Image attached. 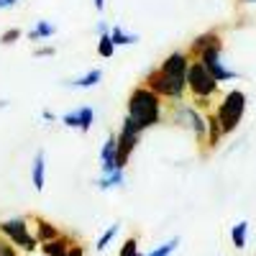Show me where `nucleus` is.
Here are the masks:
<instances>
[{
    "mask_svg": "<svg viewBox=\"0 0 256 256\" xmlns=\"http://www.w3.org/2000/svg\"><path fill=\"white\" fill-rule=\"evenodd\" d=\"M72 246H74V244H72V238H70V236H64V233H62L59 238H54V241H46V244H41L38 248H41V254H44V256H67Z\"/></svg>",
    "mask_w": 256,
    "mask_h": 256,
    "instance_id": "nucleus-8",
    "label": "nucleus"
},
{
    "mask_svg": "<svg viewBox=\"0 0 256 256\" xmlns=\"http://www.w3.org/2000/svg\"><path fill=\"white\" fill-rule=\"evenodd\" d=\"M0 256H18V248L10 241H6L3 236H0Z\"/></svg>",
    "mask_w": 256,
    "mask_h": 256,
    "instance_id": "nucleus-24",
    "label": "nucleus"
},
{
    "mask_svg": "<svg viewBox=\"0 0 256 256\" xmlns=\"http://www.w3.org/2000/svg\"><path fill=\"white\" fill-rule=\"evenodd\" d=\"M187 70H190L187 54L174 52V54H169L162 62L159 70H154L152 74L146 77V88L152 92H156V95L180 100L184 95V90H187Z\"/></svg>",
    "mask_w": 256,
    "mask_h": 256,
    "instance_id": "nucleus-1",
    "label": "nucleus"
},
{
    "mask_svg": "<svg viewBox=\"0 0 256 256\" xmlns=\"http://www.w3.org/2000/svg\"><path fill=\"white\" fill-rule=\"evenodd\" d=\"M138 134H141V128L131 118H126L123 120V131L118 136V148H116V166L118 169H123L128 164V156H131V152L138 144Z\"/></svg>",
    "mask_w": 256,
    "mask_h": 256,
    "instance_id": "nucleus-7",
    "label": "nucleus"
},
{
    "mask_svg": "<svg viewBox=\"0 0 256 256\" xmlns=\"http://www.w3.org/2000/svg\"><path fill=\"white\" fill-rule=\"evenodd\" d=\"M54 26L52 24H46V20H38V24H36V28L28 34V38L31 41H41V38H49V36H54Z\"/></svg>",
    "mask_w": 256,
    "mask_h": 256,
    "instance_id": "nucleus-15",
    "label": "nucleus"
},
{
    "mask_svg": "<svg viewBox=\"0 0 256 256\" xmlns=\"http://www.w3.org/2000/svg\"><path fill=\"white\" fill-rule=\"evenodd\" d=\"M244 110H246V95L241 90H230L223 102H220V108L216 113L220 128H223V134H230V131H236L241 118H244Z\"/></svg>",
    "mask_w": 256,
    "mask_h": 256,
    "instance_id": "nucleus-3",
    "label": "nucleus"
},
{
    "mask_svg": "<svg viewBox=\"0 0 256 256\" xmlns=\"http://www.w3.org/2000/svg\"><path fill=\"white\" fill-rule=\"evenodd\" d=\"M44 169H46V159H44V152H38V154H36V159H34V172H31L36 192L44 190Z\"/></svg>",
    "mask_w": 256,
    "mask_h": 256,
    "instance_id": "nucleus-12",
    "label": "nucleus"
},
{
    "mask_svg": "<svg viewBox=\"0 0 256 256\" xmlns=\"http://www.w3.org/2000/svg\"><path fill=\"white\" fill-rule=\"evenodd\" d=\"M220 49H223V41H220V36L216 34V38H212L205 49H200V52H198V54H200V59H198V62H200L202 67H205V70L212 74V80H216V82H228V80H236L238 74L233 72V70H228L226 64L220 62Z\"/></svg>",
    "mask_w": 256,
    "mask_h": 256,
    "instance_id": "nucleus-4",
    "label": "nucleus"
},
{
    "mask_svg": "<svg viewBox=\"0 0 256 256\" xmlns=\"http://www.w3.org/2000/svg\"><path fill=\"white\" fill-rule=\"evenodd\" d=\"M113 52H116V44H113V38H110V31H108V26L105 24H100V41H98V54L100 56H113Z\"/></svg>",
    "mask_w": 256,
    "mask_h": 256,
    "instance_id": "nucleus-11",
    "label": "nucleus"
},
{
    "mask_svg": "<svg viewBox=\"0 0 256 256\" xmlns=\"http://www.w3.org/2000/svg\"><path fill=\"white\" fill-rule=\"evenodd\" d=\"M120 182H123V169H118V172H113V174H102L98 187L100 190H110V187H118Z\"/></svg>",
    "mask_w": 256,
    "mask_h": 256,
    "instance_id": "nucleus-17",
    "label": "nucleus"
},
{
    "mask_svg": "<svg viewBox=\"0 0 256 256\" xmlns=\"http://www.w3.org/2000/svg\"><path fill=\"white\" fill-rule=\"evenodd\" d=\"M18 0H0V8H10V6H16Z\"/></svg>",
    "mask_w": 256,
    "mask_h": 256,
    "instance_id": "nucleus-28",
    "label": "nucleus"
},
{
    "mask_svg": "<svg viewBox=\"0 0 256 256\" xmlns=\"http://www.w3.org/2000/svg\"><path fill=\"white\" fill-rule=\"evenodd\" d=\"M110 38H113L116 46H128V44H136V41H138V36L126 34L120 26H113V28H110Z\"/></svg>",
    "mask_w": 256,
    "mask_h": 256,
    "instance_id": "nucleus-14",
    "label": "nucleus"
},
{
    "mask_svg": "<svg viewBox=\"0 0 256 256\" xmlns=\"http://www.w3.org/2000/svg\"><path fill=\"white\" fill-rule=\"evenodd\" d=\"M246 238H248V223L246 220H241V223H236L230 228V241H233V246H236L238 251L246 248Z\"/></svg>",
    "mask_w": 256,
    "mask_h": 256,
    "instance_id": "nucleus-13",
    "label": "nucleus"
},
{
    "mask_svg": "<svg viewBox=\"0 0 256 256\" xmlns=\"http://www.w3.org/2000/svg\"><path fill=\"white\" fill-rule=\"evenodd\" d=\"M187 88L195 92V98L208 100L218 92V82L212 80V74L202 67L200 62H192L190 70H187Z\"/></svg>",
    "mask_w": 256,
    "mask_h": 256,
    "instance_id": "nucleus-6",
    "label": "nucleus"
},
{
    "mask_svg": "<svg viewBox=\"0 0 256 256\" xmlns=\"http://www.w3.org/2000/svg\"><path fill=\"white\" fill-rule=\"evenodd\" d=\"M118 256H138V238H128V241L120 246Z\"/></svg>",
    "mask_w": 256,
    "mask_h": 256,
    "instance_id": "nucleus-22",
    "label": "nucleus"
},
{
    "mask_svg": "<svg viewBox=\"0 0 256 256\" xmlns=\"http://www.w3.org/2000/svg\"><path fill=\"white\" fill-rule=\"evenodd\" d=\"M208 128H210L208 144H210V146H218V141H220V136H223V128H220V123H218V118H216V116L208 118Z\"/></svg>",
    "mask_w": 256,
    "mask_h": 256,
    "instance_id": "nucleus-18",
    "label": "nucleus"
},
{
    "mask_svg": "<svg viewBox=\"0 0 256 256\" xmlns=\"http://www.w3.org/2000/svg\"><path fill=\"white\" fill-rule=\"evenodd\" d=\"M54 49H36V56H52Z\"/></svg>",
    "mask_w": 256,
    "mask_h": 256,
    "instance_id": "nucleus-27",
    "label": "nucleus"
},
{
    "mask_svg": "<svg viewBox=\"0 0 256 256\" xmlns=\"http://www.w3.org/2000/svg\"><path fill=\"white\" fill-rule=\"evenodd\" d=\"M36 241H38V246L41 244H46V241H54V238H59L62 233H59V228L54 226V223H49V220H44V218H36Z\"/></svg>",
    "mask_w": 256,
    "mask_h": 256,
    "instance_id": "nucleus-10",
    "label": "nucleus"
},
{
    "mask_svg": "<svg viewBox=\"0 0 256 256\" xmlns=\"http://www.w3.org/2000/svg\"><path fill=\"white\" fill-rule=\"evenodd\" d=\"M44 120H54V113L52 110H44Z\"/></svg>",
    "mask_w": 256,
    "mask_h": 256,
    "instance_id": "nucleus-30",
    "label": "nucleus"
},
{
    "mask_svg": "<svg viewBox=\"0 0 256 256\" xmlns=\"http://www.w3.org/2000/svg\"><path fill=\"white\" fill-rule=\"evenodd\" d=\"M62 123L67 128H80V110H72L67 116H62Z\"/></svg>",
    "mask_w": 256,
    "mask_h": 256,
    "instance_id": "nucleus-23",
    "label": "nucleus"
},
{
    "mask_svg": "<svg viewBox=\"0 0 256 256\" xmlns=\"http://www.w3.org/2000/svg\"><path fill=\"white\" fill-rule=\"evenodd\" d=\"M118 228H120V226H118V223H113L108 230H102V233H100V238H98V244H95V248H98V251H105V248H108V246H110V241L116 238Z\"/></svg>",
    "mask_w": 256,
    "mask_h": 256,
    "instance_id": "nucleus-16",
    "label": "nucleus"
},
{
    "mask_svg": "<svg viewBox=\"0 0 256 256\" xmlns=\"http://www.w3.org/2000/svg\"><path fill=\"white\" fill-rule=\"evenodd\" d=\"M162 116V105H159V95L152 92L148 88H136L128 98V118H131L141 131L148 126H154Z\"/></svg>",
    "mask_w": 256,
    "mask_h": 256,
    "instance_id": "nucleus-2",
    "label": "nucleus"
},
{
    "mask_svg": "<svg viewBox=\"0 0 256 256\" xmlns=\"http://www.w3.org/2000/svg\"><path fill=\"white\" fill-rule=\"evenodd\" d=\"M244 3H256V0H244Z\"/></svg>",
    "mask_w": 256,
    "mask_h": 256,
    "instance_id": "nucleus-31",
    "label": "nucleus"
},
{
    "mask_svg": "<svg viewBox=\"0 0 256 256\" xmlns=\"http://www.w3.org/2000/svg\"><path fill=\"white\" fill-rule=\"evenodd\" d=\"M67 256H84V246H80V244H74L72 248H70V254Z\"/></svg>",
    "mask_w": 256,
    "mask_h": 256,
    "instance_id": "nucleus-26",
    "label": "nucleus"
},
{
    "mask_svg": "<svg viewBox=\"0 0 256 256\" xmlns=\"http://www.w3.org/2000/svg\"><path fill=\"white\" fill-rule=\"evenodd\" d=\"M20 38V31L18 28H8L3 36H0V44H13V41H18Z\"/></svg>",
    "mask_w": 256,
    "mask_h": 256,
    "instance_id": "nucleus-25",
    "label": "nucleus"
},
{
    "mask_svg": "<svg viewBox=\"0 0 256 256\" xmlns=\"http://www.w3.org/2000/svg\"><path fill=\"white\" fill-rule=\"evenodd\" d=\"M0 236H3L6 241H10L16 248L26 251V254H34L36 246H38L36 236L28 230L26 218H10V220H3V223H0Z\"/></svg>",
    "mask_w": 256,
    "mask_h": 256,
    "instance_id": "nucleus-5",
    "label": "nucleus"
},
{
    "mask_svg": "<svg viewBox=\"0 0 256 256\" xmlns=\"http://www.w3.org/2000/svg\"><path fill=\"white\" fill-rule=\"evenodd\" d=\"M180 246V238H169L166 244H162L159 248H154L148 256H169V254H174V248Z\"/></svg>",
    "mask_w": 256,
    "mask_h": 256,
    "instance_id": "nucleus-21",
    "label": "nucleus"
},
{
    "mask_svg": "<svg viewBox=\"0 0 256 256\" xmlns=\"http://www.w3.org/2000/svg\"><path fill=\"white\" fill-rule=\"evenodd\" d=\"M100 77H102V72H100V70H90L84 77H80L74 84H77V88H92V84H98V82H100Z\"/></svg>",
    "mask_w": 256,
    "mask_h": 256,
    "instance_id": "nucleus-19",
    "label": "nucleus"
},
{
    "mask_svg": "<svg viewBox=\"0 0 256 256\" xmlns=\"http://www.w3.org/2000/svg\"><path fill=\"white\" fill-rule=\"evenodd\" d=\"M92 3H95V8H98V10H102V8H105V0H92Z\"/></svg>",
    "mask_w": 256,
    "mask_h": 256,
    "instance_id": "nucleus-29",
    "label": "nucleus"
},
{
    "mask_svg": "<svg viewBox=\"0 0 256 256\" xmlns=\"http://www.w3.org/2000/svg\"><path fill=\"white\" fill-rule=\"evenodd\" d=\"M92 118H95L92 108H80V131L88 134L90 128H92Z\"/></svg>",
    "mask_w": 256,
    "mask_h": 256,
    "instance_id": "nucleus-20",
    "label": "nucleus"
},
{
    "mask_svg": "<svg viewBox=\"0 0 256 256\" xmlns=\"http://www.w3.org/2000/svg\"><path fill=\"white\" fill-rule=\"evenodd\" d=\"M180 116H182L180 120H190V126H192V131H195V136L202 141V138H205V131H208V120H205L198 110H192V108H182Z\"/></svg>",
    "mask_w": 256,
    "mask_h": 256,
    "instance_id": "nucleus-9",
    "label": "nucleus"
}]
</instances>
